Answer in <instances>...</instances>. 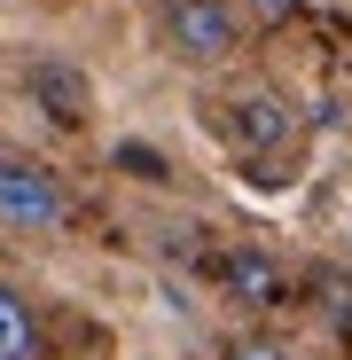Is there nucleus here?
Here are the masks:
<instances>
[{"mask_svg": "<svg viewBox=\"0 0 352 360\" xmlns=\"http://www.w3.org/2000/svg\"><path fill=\"white\" fill-rule=\"evenodd\" d=\"M157 39H164L172 63L219 71V63H235V47H243V8H235V0H164Z\"/></svg>", "mask_w": 352, "mask_h": 360, "instance_id": "obj_1", "label": "nucleus"}, {"mask_svg": "<svg viewBox=\"0 0 352 360\" xmlns=\"http://www.w3.org/2000/svg\"><path fill=\"white\" fill-rule=\"evenodd\" d=\"M211 134L235 157H274V149H289V134H298V110H289L282 94H266V86H243V94L211 102Z\"/></svg>", "mask_w": 352, "mask_h": 360, "instance_id": "obj_2", "label": "nucleus"}, {"mask_svg": "<svg viewBox=\"0 0 352 360\" xmlns=\"http://www.w3.org/2000/svg\"><path fill=\"white\" fill-rule=\"evenodd\" d=\"M0 227H24V235H55L71 227V196L47 165H24V157H0Z\"/></svg>", "mask_w": 352, "mask_h": 360, "instance_id": "obj_3", "label": "nucleus"}, {"mask_svg": "<svg viewBox=\"0 0 352 360\" xmlns=\"http://www.w3.org/2000/svg\"><path fill=\"white\" fill-rule=\"evenodd\" d=\"M204 274H211V290H219V306H235V314H274L282 297H289L282 259H274V251H259V243H227Z\"/></svg>", "mask_w": 352, "mask_h": 360, "instance_id": "obj_4", "label": "nucleus"}, {"mask_svg": "<svg viewBox=\"0 0 352 360\" xmlns=\"http://www.w3.org/2000/svg\"><path fill=\"white\" fill-rule=\"evenodd\" d=\"M32 94L47 102V117H63V126L86 117V79H79L71 63H32Z\"/></svg>", "mask_w": 352, "mask_h": 360, "instance_id": "obj_5", "label": "nucleus"}, {"mask_svg": "<svg viewBox=\"0 0 352 360\" xmlns=\"http://www.w3.org/2000/svg\"><path fill=\"white\" fill-rule=\"evenodd\" d=\"M0 360H39V321L8 282H0Z\"/></svg>", "mask_w": 352, "mask_h": 360, "instance_id": "obj_6", "label": "nucleus"}, {"mask_svg": "<svg viewBox=\"0 0 352 360\" xmlns=\"http://www.w3.org/2000/svg\"><path fill=\"white\" fill-rule=\"evenodd\" d=\"M313 306H321V321H329L337 337H352V274L321 266V274H313Z\"/></svg>", "mask_w": 352, "mask_h": 360, "instance_id": "obj_7", "label": "nucleus"}, {"mask_svg": "<svg viewBox=\"0 0 352 360\" xmlns=\"http://www.w3.org/2000/svg\"><path fill=\"white\" fill-rule=\"evenodd\" d=\"M227 360H298V352H289L282 337H235V345H227Z\"/></svg>", "mask_w": 352, "mask_h": 360, "instance_id": "obj_8", "label": "nucleus"}, {"mask_svg": "<svg viewBox=\"0 0 352 360\" xmlns=\"http://www.w3.org/2000/svg\"><path fill=\"white\" fill-rule=\"evenodd\" d=\"M251 24H282V16H298V0H235Z\"/></svg>", "mask_w": 352, "mask_h": 360, "instance_id": "obj_9", "label": "nucleus"}]
</instances>
